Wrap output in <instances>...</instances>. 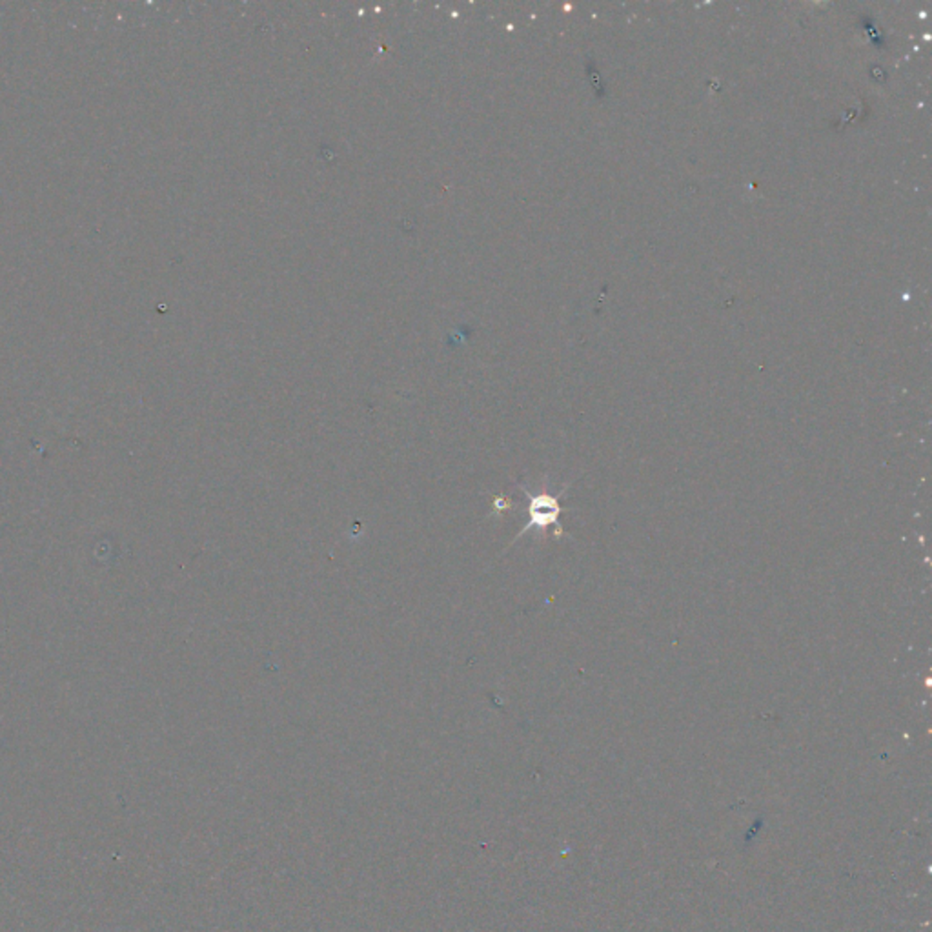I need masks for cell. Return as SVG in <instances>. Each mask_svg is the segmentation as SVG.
Here are the masks:
<instances>
[{
	"label": "cell",
	"mask_w": 932,
	"mask_h": 932,
	"mask_svg": "<svg viewBox=\"0 0 932 932\" xmlns=\"http://www.w3.org/2000/svg\"><path fill=\"white\" fill-rule=\"evenodd\" d=\"M559 503H558V496H535L530 500V521L528 525L523 528L521 533L528 532L532 526H537V528H545L552 523H558V517H559Z\"/></svg>",
	"instance_id": "cell-1"
}]
</instances>
